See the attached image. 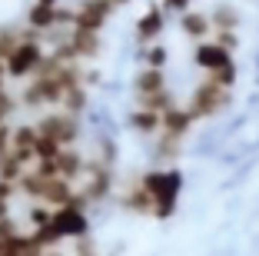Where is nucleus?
<instances>
[{
  "mask_svg": "<svg viewBox=\"0 0 259 256\" xmlns=\"http://www.w3.org/2000/svg\"><path fill=\"white\" fill-rule=\"evenodd\" d=\"M140 183H143V190L153 200V216H160V220L173 216L176 200H180V187H183L180 173L176 170H146L140 176Z\"/></svg>",
  "mask_w": 259,
  "mask_h": 256,
  "instance_id": "obj_1",
  "label": "nucleus"
},
{
  "mask_svg": "<svg viewBox=\"0 0 259 256\" xmlns=\"http://www.w3.org/2000/svg\"><path fill=\"white\" fill-rule=\"evenodd\" d=\"M44 57H47V50H44V44H40V37L27 30V33L20 37V44L10 50V57L4 60L7 77H10V80H30V77L40 70Z\"/></svg>",
  "mask_w": 259,
  "mask_h": 256,
  "instance_id": "obj_2",
  "label": "nucleus"
},
{
  "mask_svg": "<svg viewBox=\"0 0 259 256\" xmlns=\"http://www.w3.org/2000/svg\"><path fill=\"white\" fill-rule=\"evenodd\" d=\"M229 100H233V90H229V87H220L216 80H209V77H206L196 90L190 93L186 110H190L196 120H209V117H216L220 110H226Z\"/></svg>",
  "mask_w": 259,
  "mask_h": 256,
  "instance_id": "obj_3",
  "label": "nucleus"
},
{
  "mask_svg": "<svg viewBox=\"0 0 259 256\" xmlns=\"http://www.w3.org/2000/svg\"><path fill=\"white\" fill-rule=\"evenodd\" d=\"M37 133L40 136H50V140H57L60 147H73L76 136H80V120H76V113H67V110H50L47 117H40L37 123Z\"/></svg>",
  "mask_w": 259,
  "mask_h": 256,
  "instance_id": "obj_4",
  "label": "nucleus"
},
{
  "mask_svg": "<svg viewBox=\"0 0 259 256\" xmlns=\"http://www.w3.org/2000/svg\"><path fill=\"white\" fill-rule=\"evenodd\" d=\"M54 220V230L60 233V240H83L90 233V220H87V206L80 203H67V206H57L50 213Z\"/></svg>",
  "mask_w": 259,
  "mask_h": 256,
  "instance_id": "obj_5",
  "label": "nucleus"
},
{
  "mask_svg": "<svg viewBox=\"0 0 259 256\" xmlns=\"http://www.w3.org/2000/svg\"><path fill=\"white\" fill-rule=\"evenodd\" d=\"M110 17H113V7H110L107 0H80L73 7V27L76 30L100 33L110 23Z\"/></svg>",
  "mask_w": 259,
  "mask_h": 256,
  "instance_id": "obj_6",
  "label": "nucleus"
},
{
  "mask_svg": "<svg viewBox=\"0 0 259 256\" xmlns=\"http://www.w3.org/2000/svg\"><path fill=\"white\" fill-rule=\"evenodd\" d=\"M193 60H196L199 70H206V74H216V70H223L226 63H233L236 57H233V50H226L223 44H216L213 37H206V40H199V44H196Z\"/></svg>",
  "mask_w": 259,
  "mask_h": 256,
  "instance_id": "obj_7",
  "label": "nucleus"
},
{
  "mask_svg": "<svg viewBox=\"0 0 259 256\" xmlns=\"http://www.w3.org/2000/svg\"><path fill=\"white\" fill-rule=\"evenodd\" d=\"M67 47H70V57H73L76 63L80 60H93L100 53V47H103V40H100V33H90V30H76V27H70L67 37Z\"/></svg>",
  "mask_w": 259,
  "mask_h": 256,
  "instance_id": "obj_8",
  "label": "nucleus"
},
{
  "mask_svg": "<svg viewBox=\"0 0 259 256\" xmlns=\"http://www.w3.org/2000/svg\"><path fill=\"white\" fill-rule=\"evenodd\" d=\"M163 27H166V10L156 4V7H150L137 23H133V33H137L140 44H156V37L163 33Z\"/></svg>",
  "mask_w": 259,
  "mask_h": 256,
  "instance_id": "obj_9",
  "label": "nucleus"
},
{
  "mask_svg": "<svg viewBox=\"0 0 259 256\" xmlns=\"http://www.w3.org/2000/svg\"><path fill=\"white\" fill-rule=\"evenodd\" d=\"M37 136L40 133H37V127H33V123H20V127H14V130H10V153L30 166L33 163V147H37Z\"/></svg>",
  "mask_w": 259,
  "mask_h": 256,
  "instance_id": "obj_10",
  "label": "nucleus"
},
{
  "mask_svg": "<svg viewBox=\"0 0 259 256\" xmlns=\"http://www.w3.org/2000/svg\"><path fill=\"white\" fill-rule=\"evenodd\" d=\"M193 123H196V117H193L186 106H169V110H163V123H160V133L166 136H176V140H183L186 133L193 130Z\"/></svg>",
  "mask_w": 259,
  "mask_h": 256,
  "instance_id": "obj_11",
  "label": "nucleus"
},
{
  "mask_svg": "<svg viewBox=\"0 0 259 256\" xmlns=\"http://www.w3.org/2000/svg\"><path fill=\"white\" fill-rule=\"evenodd\" d=\"M57 176H63V180L76 183V180H83V170H87V157L76 147H63L60 153H57Z\"/></svg>",
  "mask_w": 259,
  "mask_h": 256,
  "instance_id": "obj_12",
  "label": "nucleus"
},
{
  "mask_svg": "<svg viewBox=\"0 0 259 256\" xmlns=\"http://www.w3.org/2000/svg\"><path fill=\"white\" fill-rule=\"evenodd\" d=\"M27 30L30 33L57 30V4H37V0H33L30 10H27Z\"/></svg>",
  "mask_w": 259,
  "mask_h": 256,
  "instance_id": "obj_13",
  "label": "nucleus"
},
{
  "mask_svg": "<svg viewBox=\"0 0 259 256\" xmlns=\"http://www.w3.org/2000/svg\"><path fill=\"white\" fill-rule=\"evenodd\" d=\"M180 30H183V37L190 40H206V37H213V27H209V14H203V10H183L180 14Z\"/></svg>",
  "mask_w": 259,
  "mask_h": 256,
  "instance_id": "obj_14",
  "label": "nucleus"
},
{
  "mask_svg": "<svg viewBox=\"0 0 259 256\" xmlns=\"http://www.w3.org/2000/svg\"><path fill=\"white\" fill-rule=\"evenodd\" d=\"M166 90V77H163V70L156 67H143L137 77H133V93H137V103L146 97H153V93Z\"/></svg>",
  "mask_w": 259,
  "mask_h": 256,
  "instance_id": "obj_15",
  "label": "nucleus"
},
{
  "mask_svg": "<svg viewBox=\"0 0 259 256\" xmlns=\"http://www.w3.org/2000/svg\"><path fill=\"white\" fill-rule=\"evenodd\" d=\"M160 123H163V113L150 110V106H137V110L126 117V127L140 136H156L160 133Z\"/></svg>",
  "mask_w": 259,
  "mask_h": 256,
  "instance_id": "obj_16",
  "label": "nucleus"
},
{
  "mask_svg": "<svg viewBox=\"0 0 259 256\" xmlns=\"http://www.w3.org/2000/svg\"><path fill=\"white\" fill-rule=\"evenodd\" d=\"M120 203H123V210H130V213H140V216H153V200H150V193L143 190V183H133L130 190H123L120 193Z\"/></svg>",
  "mask_w": 259,
  "mask_h": 256,
  "instance_id": "obj_17",
  "label": "nucleus"
},
{
  "mask_svg": "<svg viewBox=\"0 0 259 256\" xmlns=\"http://www.w3.org/2000/svg\"><path fill=\"white\" fill-rule=\"evenodd\" d=\"M209 27H213V33H220V30H236L239 27V14L233 7H216V10H209Z\"/></svg>",
  "mask_w": 259,
  "mask_h": 256,
  "instance_id": "obj_18",
  "label": "nucleus"
},
{
  "mask_svg": "<svg viewBox=\"0 0 259 256\" xmlns=\"http://www.w3.org/2000/svg\"><path fill=\"white\" fill-rule=\"evenodd\" d=\"M60 110H67V113H83V110H87V87H83V83H73V87H67Z\"/></svg>",
  "mask_w": 259,
  "mask_h": 256,
  "instance_id": "obj_19",
  "label": "nucleus"
},
{
  "mask_svg": "<svg viewBox=\"0 0 259 256\" xmlns=\"http://www.w3.org/2000/svg\"><path fill=\"white\" fill-rule=\"evenodd\" d=\"M27 173V163L23 160H17L14 153H7V157H0V180L7 183H20V176Z\"/></svg>",
  "mask_w": 259,
  "mask_h": 256,
  "instance_id": "obj_20",
  "label": "nucleus"
},
{
  "mask_svg": "<svg viewBox=\"0 0 259 256\" xmlns=\"http://www.w3.org/2000/svg\"><path fill=\"white\" fill-rule=\"evenodd\" d=\"M169 60V50L163 44H146V50H143V67H156V70H163V63Z\"/></svg>",
  "mask_w": 259,
  "mask_h": 256,
  "instance_id": "obj_21",
  "label": "nucleus"
},
{
  "mask_svg": "<svg viewBox=\"0 0 259 256\" xmlns=\"http://www.w3.org/2000/svg\"><path fill=\"white\" fill-rule=\"evenodd\" d=\"M63 147L57 143V140H50V136H37V147H33V160H57V153H60Z\"/></svg>",
  "mask_w": 259,
  "mask_h": 256,
  "instance_id": "obj_22",
  "label": "nucleus"
},
{
  "mask_svg": "<svg viewBox=\"0 0 259 256\" xmlns=\"http://www.w3.org/2000/svg\"><path fill=\"white\" fill-rule=\"evenodd\" d=\"M20 193L17 190V183H7V180H0V220L4 216H10V200Z\"/></svg>",
  "mask_w": 259,
  "mask_h": 256,
  "instance_id": "obj_23",
  "label": "nucleus"
},
{
  "mask_svg": "<svg viewBox=\"0 0 259 256\" xmlns=\"http://www.w3.org/2000/svg\"><path fill=\"white\" fill-rule=\"evenodd\" d=\"M206 77H209V80H216L220 87H229V90H233V87H236V60L226 63V67L216 70V74H206Z\"/></svg>",
  "mask_w": 259,
  "mask_h": 256,
  "instance_id": "obj_24",
  "label": "nucleus"
},
{
  "mask_svg": "<svg viewBox=\"0 0 259 256\" xmlns=\"http://www.w3.org/2000/svg\"><path fill=\"white\" fill-rule=\"evenodd\" d=\"M20 37L23 33H17V30H0V60H7L10 50L20 44Z\"/></svg>",
  "mask_w": 259,
  "mask_h": 256,
  "instance_id": "obj_25",
  "label": "nucleus"
},
{
  "mask_svg": "<svg viewBox=\"0 0 259 256\" xmlns=\"http://www.w3.org/2000/svg\"><path fill=\"white\" fill-rule=\"evenodd\" d=\"M17 233H23V230H20V226H17V220H14V216H4V220H0V243L14 240Z\"/></svg>",
  "mask_w": 259,
  "mask_h": 256,
  "instance_id": "obj_26",
  "label": "nucleus"
},
{
  "mask_svg": "<svg viewBox=\"0 0 259 256\" xmlns=\"http://www.w3.org/2000/svg\"><path fill=\"white\" fill-rule=\"evenodd\" d=\"M160 7L166 10V14H176V17H180L183 10L193 7V0H160Z\"/></svg>",
  "mask_w": 259,
  "mask_h": 256,
  "instance_id": "obj_27",
  "label": "nucleus"
},
{
  "mask_svg": "<svg viewBox=\"0 0 259 256\" xmlns=\"http://www.w3.org/2000/svg\"><path fill=\"white\" fill-rule=\"evenodd\" d=\"M213 40H216V44H223L226 50H236V47H239L236 30H220V33H213Z\"/></svg>",
  "mask_w": 259,
  "mask_h": 256,
  "instance_id": "obj_28",
  "label": "nucleus"
},
{
  "mask_svg": "<svg viewBox=\"0 0 259 256\" xmlns=\"http://www.w3.org/2000/svg\"><path fill=\"white\" fill-rule=\"evenodd\" d=\"M10 130H14V127L0 123V157H7V153H10Z\"/></svg>",
  "mask_w": 259,
  "mask_h": 256,
  "instance_id": "obj_29",
  "label": "nucleus"
},
{
  "mask_svg": "<svg viewBox=\"0 0 259 256\" xmlns=\"http://www.w3.org/2000/svg\"><path fill=\"white\" fill-rule=\"evenodd\" d=\"M107 4H110V7H113V10H120V7H126L130 0H107Z\"/></svg>",
  "mask_w": 259,
  "mask_h": 256,
  "instance_id": "obj_30",
  "label": "nucleus"
}]
</instances>
